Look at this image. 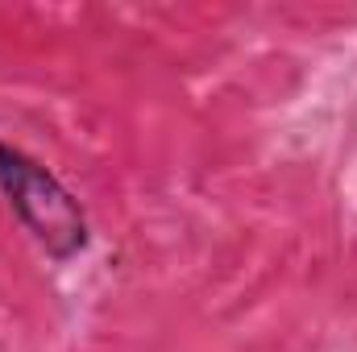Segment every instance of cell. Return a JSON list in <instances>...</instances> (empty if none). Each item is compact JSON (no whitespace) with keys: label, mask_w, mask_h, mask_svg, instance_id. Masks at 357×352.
<instances>
[{"label":"cell","mask_w":357,"mask_h":352,"mask_svg":"<svg viewBox=\"0 0 357 352\" xmlns=\"http://www.w3.org/2000/svg\"><path fill=\"white\" fill-rule=\"evenodd\" d=\"M0 191L13 207V216L25 224V232L46 249L54 262H71L88 249V216L79 199L50 175L38 158L25 150L0 141Z\"/></svg>","instance_id":"6da1fadb"}]
</instances>
